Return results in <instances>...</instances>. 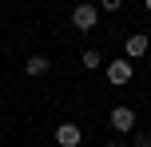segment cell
Returning a JSON list of instances; mask_svg holds the SVG:
<instances>
[{
	"instance_id": "cell-1",
	"label": "cell",
	"mask_w": 151,
	"mask_h": 147,
	"mask_svg": "<svg viewBox=\"0 0 151 147\" xmlns=\"http://www.w3.org/2000/svg\"><path fill=\"white\" fill-rule=\"evenodd\" d=\"M104 72H107V84H115V87L135 80V64L131 60H111V64H104Z\"/></svg>"
},
{
	"instance_id": "cell-2",
	"label": "cell",
	"mask_w": 151,
	"mask_h": 147,
	"mask_svg": "<svg viewBox=\"0 0 151 147\" xmlns=\"http://www.w3.org/2000/svg\"><path fill=\"white\" fill-rule=\"evenodd\" d=\"M72 24H76V32H91L99 24V8L96 4H76L72 8Z\"/></svg>"
},
{
	"instance_id": "cell-3",
	"label": "cell",
	"mask_w": 151,
	"mask_h": 147,
	"mask_svg": "<svg viewBox=\"0 0 151 147\" xmlns=\"http://www.w3.org/2000/svg\"><path fill=\"white\" fill-rule=\"evenodd\" d=\"M107 119H111V127H115L119 135H135V111H131V108H123V103H119V108H111V115H107Z\"/></svg>"
},
{
	"instance_id": "cell-4",
	"label": "cell",
	"mask_w": 151,
	"mask_h": 147,
	"mask_svg": "<svg viewBox=\"0 0 151 147\" xmlns=\"http://www.w3.org/2000/svg\"><path fill=\"white\" fill-rule=\"evenodd\" d=\"M80 139H83V131L76 123H60V127H56V143H60V147H80Z\"/></svg>"
},
{
	"instance_id": "cell-5",
	"label": "cell",
	"mask_w": 151,
	"mask_h": 147,
	"mask_svg": "<svg viewBox=\"0 0 151 147\" xmlns=\"http://www.w3.org/2000/svg\"><path fill=\"white\" fill-rule=\"evenodd\" d=\"M147 48H151V40L143 36V32H131V36H127V44H123V52H127V60H139Z\"/></svg>"
},
{
	"instance_id": "cell-6",
	"label": "cell",
	"mask_w": 151,
	"mask_h": 147,
	"mask_svg": "<svg viewBox=\"0 0 151 147\" xmlns=\"http://www.w3.org/2000/svg\"><path fill=\"white\" fill-rule=\"evenodd\" d=\"M48 68H52V60H48V56H28V64H24V76L40 80V76H48Z\"/></svg>"
},
{
	"instance_id": "cell-7",
	"label": "cell",
	"mask_w": 151,
	"mask_h": 147,
	"mask_svg": "<svg viewBox=\"0 0 151 147\" xmlns=\"http://www.w3.org/2000/svg\"><path fill=\"white\" fill-rule=\"evenodd\" d=\"M80 64H83V68H88V72H91V68H104V56H99L96 48H88V52H83V60H80Z\"/></svg>"
},
{
	"instance_id": "cell-8",
	"label": "cell",
	"mask_w": 151,
	"mask_h": 147,
	"mask_svg": "<svg viewBox=\"0 0 151 147\" xmlns=\"http://www.w3.org/2000/svg\"><path fill=\"white\" fill-rule=\"evenodd\" d=\"M131 147H151V131H135L131 135Z\"/></svg>"
},
{
	"instance_id": "cell-9",
	"label": "cell",
	"mask_w": 151,
	"mask_h": 147,
	"mask_svg": "<svg viewBox=\"0 0 151 147\" xmlns=\"http://www.w3.org/2000/svg\"><path fill=\"white\" fill-rule=\"evenodd\" d=\"M119 8H123L119 0H104V4H99V12H119Z\"/></svg>"
},
{
	"instance_id": "cell-10",
	"label": "cell",
	"mask_w": 151,
	"mask_h": 147,
	"mask_svg": "<svg viewBox=\"0 0 151 147\" xmlns=\"http://www.w3.org/2000/svg\"><path fill=\"white\" fill-rule=\"evenodd\" d=\"M104 147H123V143H119V139H111V143H104Z\"/></svg>"
},
{
	"instance_id": "cell-11",
	"label": "cell",
	"mask_w": 151,
	"mask_h": 147,
	"mask_svg": "<svg viewBox=\"0 0 151 147\" xmlns=\"http://www.w3.org/2000/svg\"><path fill=\"white\" fill-rule=\"evenodd\" d=\"M143 8H147V12H151V0H147V4H143Z\"/></svg>"
}]
</instances>
